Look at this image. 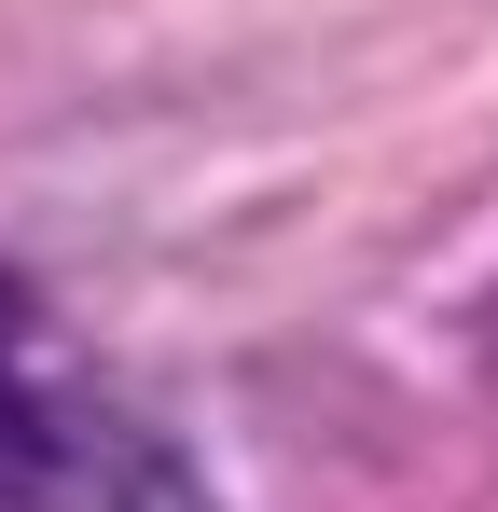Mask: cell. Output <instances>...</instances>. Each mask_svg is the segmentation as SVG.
Returning <instances> with one entry per match:
<instances>
[{"mask_svg":"<svg viewBox=\"0 0 498 512\" xmlns=\"http://www.w3.org/2000/svg\"><path fill=\"white\" fill-rule=\"evenodd\" d=\"M153 457L166 443L125 416L70 346L42 333V305L0 277V512H125Z\"/></svg>","mask_w":498,"mask_h":512,"instance_id":"cell-1","label":"cell"},{"mask_svg":"<svg viewBox=\"0 0 498 512\" xmlns=\"http://www.w3.org/2000/svg\"><path fill=\"white\" fill-rule=\"evenodd\" d=\"M125 512H208V499H194V471H180V457H153V471H139V499H125Z\"/></svg>","mask_w":498,"mask_h":512,"instance_id":"cell-2","label":"cell"}]
</instances>
